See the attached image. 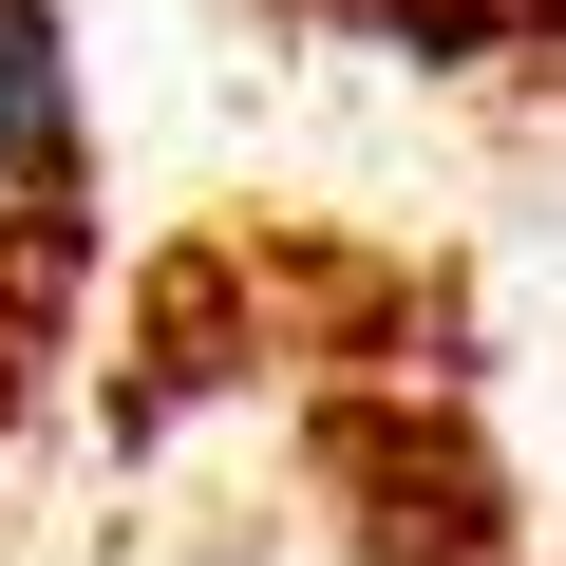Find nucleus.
<instances>
[{"instance_id":"nucleus-1","label":"nucleus","mask_w":566,"mask_h":566,"mask_svg":"<svg viewBox=\"0 0 566 566\" xmlns=\"http://www.w3.org/2000/svg\"><path fill=\"white\" fill-rule=\"evenodd\" d=\"M0 208H76V57H57V0H0Z\"/></svg>"}]
</instances>
